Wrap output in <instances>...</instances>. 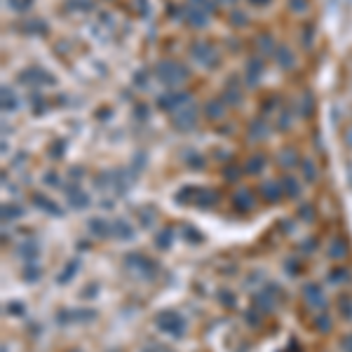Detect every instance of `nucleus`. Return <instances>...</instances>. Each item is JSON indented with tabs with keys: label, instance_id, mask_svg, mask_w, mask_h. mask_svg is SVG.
<instances>
[{
	"label": "nucleus",
	"instance_id": "obj_25",
	"mask_svg": "<svg viewBox=\"0 0 352 352\" xmlns=\"http://www.w3.org/2000/svg\"><path fill=\"white\" fill-rule=\"evenodd\" d=\"M204 110H207V118H209V120H218V118H223V113H226V104L214 99V101L207 104V108Z\"/></svg>",
	"mask_w": 352,
	"mask_h": 352
},
{
	"label": "nucleus",
	"instance_id": "obj_33",
	"mask_svg": "<svg viewBox=\"0 0 352 352\" xmlns=\"http://www.w3.org/2000/svg\"><path fill=\"white\" fill-rule=\"evenodd\" d=\"M315 326H317V331H322V334L331 331V317H329V315H317V317H315Z\"/></svg>",
	"mask_w": 352,
	"mask_h": 352
},
{
	"label": "nucleus",
	"instance_id": "obj_30",
	"mask_svg": "<svg viewBox=\"0 0 352 352\" xmlns=\"http://www.w3.org/2000/svg\"><path fill=\"white\" fill-rule=\"evenodd\" d=\"M2 108L5 110H14L17 108V96L10 87H2Z\"/></svg>",
	"mask_w": 352,
	"mask_h": 352
},
{
	"label": "nucleus",
	"instance_id": "obj_37",
	"mask_svg": "<svg viewBox=\"0 0 352 352\" xmlns=\"http://www.w3.org/2000/svg\"><path fill=\"white\" fill-rule=\"evenodd\" d=\"M2 214H5V218H19L21 216V207H17V204H5V207H2Z\"/></svg>",
	"mask_w": 352,
	"mask_h": 352
},
{
	"label": "nucleus",
	"instance_id": "obj_40",
	"mask_svg": "<svg viewBox=\"0 0 352 352\" xmlns=\"http://www.w3.org/2000/svg\"><path fill=\"white\" fill-rule=\"evenodd\" d=\"M24 280H26V282H38V280H40V270H38V268H33V265H31V268H26V272H24Z\"/></svg>",
	"mask_w": 352,
	"mask_h": 352
},
{
	"label": "nucleus",
	"instance_id": "obj_14",
	"mask_svg": "<svg viewBox=\"0 0 352 352\" xmlns=\"http://www.w3.org/2000/svg\"><path fill=\"white\" fill-rule=\"evenodd\" d=\"M33 204H35L38 209H42V211L52 214V216H61V214H64V211H61V207H59L54 200L45 197V195H40V193H35V195H33Z\"/></svg>",
	"mask_w": 352,
	"mask_h": 352
},
{
	"label": "nucleus",
	"instance_id": "obj_29",
	"mask_svg": "<svg viewBox=\"0 0 352 352\" xmlns=\"http://www.w3.org/2000/svg\"><path fill=\"white\" fill-rule=\"evenodd\" d=\"M172 237H174V235H172V230H169V228H164L162 232H158V235H155V246H160V249H169V246H172Z\"/></svg>",
	"mask_w": 352,
	"mask_h": 352
},
{
	"label": "nucleus",
	"instance_id": "obj_19",
	"mask_svg": "<svg viewBox=\"0 0 352 352\" xmlns=\"http://www.w3.org/2000/svg\"><path fill=\"white\" fill-rule=\"evenodd\" d=\"M261 78H263V64H261L258 59H251V61L246 64V85L254 87V85H258Z\"/></svg>",
	"mask_w": 352,
	"mask_h": 352
},
{
	"label": "nucleus",
	"instance_id": "obj_12",
	"mask_svg": "<svg viewBox=\"0 0 352 352\" xmlns=\"http://www.w3.org/2000/svg\"><path fill=\"white\" fill-rule=\"evenodd\" d=\"M261 195H263L265 202H280L282 195H284L282 183H280V181H265V183L261 186Z\"/></svg>",
	"mask_w": 352,
	"mask_h": 352
},
{
	"label": "nucleus",
	"instance_id": "obj_43",
	"mask_svg": "<svg viewBox=\"0 0 352 352\" xmlns=\"http://www.w3.org/2000/svg\"><path fill=\"white\" fill-rule=\"evenodd\" d=\"M289 7L294 12H305L308 10V0H289Z\"/></svg>",
	"mask_w": 352,
	"mask_h": 352
},
{
	"label": "nucleus",
	"instance_id": "obj_34",
	"mask_svg": "<svg viewBox=\"0 0 352 352\" xmlns=\"http://www.w3.org/2000/svg\"><path fill=\"white\" fill-rule=\"evenodd\" d=\"M183 240H188L190 244H197V242H202V235H200V230H195V228H190V226H186L183 228Z\"/></svg>",
	"mask_w": 352,
	"mask_h": 352
},
{
	"label": "nucleus",
	"instance_id": "obj_6",
	"mask_svg": "<svg viewBox=\"0 0 352 352\" xmlns=\"http://www.w3.org/2000/svg\"><path fill=\"white\" fill-rule=\"evenodd\" d=\"M19 80L24 82V85H54V75H50V73H45L42 68L38 66H31L26 70H21L19 73Z\"/></svg>",
	"mask_w": 352,
	"mask_h": 352
},
{
	"label": "nucleus",
	"instance_id": "obj_31",
	"mask_svg": "<svg viewBox=\"0 0 352 352\" xmlns=\"http://www.w3.org/2000/svg\"><path fill=\"white\" fill-rule=\"evenodd\" d=\"M300 167H303V178H305V181H310V183L317 181V167H315L312 160H303Z\"/></svg>",
	"mask_w": 352,
	"mask_h": 352
},
{
	"label": "nucleus",
	"instance_id": "obj_48",
	"mask_svg": "<svg viewBox=\"0 0 352 352\" xmlns=\"http://www.w3.org/2000/svg\"><path fill=\"white\" fill-rule=\"evenodd\" d=\"M7 312H12V315H24L21 303H10V305H7Z\"/></svg>",
	"mask_w": 352,
	"mask_h": 352
},
{
	"label": "nucleus",
	"instance_id": "obj_10",
	"mask_svg": "<svg viewBox=\"0 0 352 352\" xmlns=\"http://www.w3.org/2000/svg\"><path fill=\"white\" fill-rule=\"evenodd\" d=\"M186 24H188L190 28H204L209 24V12L188 5V7H186Z\"/></svg>",
	"mask_w": 352,
	"mask_h": 352
},
{
	"label": "nucleus",
	"instance_id": "obj_35",
	"mask_svg": "<svg viewBox=\"0 0 352 352\" xmlns=\"http://www.w3.org/2000/svg\"><path fill=\"white\" fill-rule=\"evenodd\" d=\"M218 300L223 303V308H235V303H237V298L232 296L230 291H218Z\"/></svg>",
	"mask_w": 352,
	"mask_h": 352
},
{
	"label": "nucleus",
	"instance_id": "obj_27",
	"mask_svg": "<svg viewBox=\"0 0 352 352\" xmlns=\"http://www.w3.org/2000/svg\"><path fill=\"white\" fill-rule=\"evenodd\" d=\"M263 169H265V158H263V155L249 158V162H246V172H249V174H261Z\"/></svg>",
	"mask_w": 352,
	"mask_h": 352
},
{
	"label": "nucleus",
	"instance_id": "obj_21",
	"mask_svg": "<svg viewBox=\"0 0 352 352\" xmlns=\"http://www.w3.org/2000/svg\"><path fill=\"white\" fill-rule=\"evenodd\" d=\"M89 230L94 232L96 237H110V232H113V223H106L104 218H92L89 221Z\"/></svg>",
	"mask_w": 352,
	"mask_h": 352
},
{
	"label": "nucleus",
	"instance_id": "obj_47",
	"mask_svg": "<svg viewBox=\"0 0 352 352\" xmlns=\"http://www.w3.org/2000/svg\"><path fill=\"white\" fill-rule=\"evenodd\" d=\"M300 218L303 221H312L315 218V209L312 207H300Z\"/></svg>",
	"mask_w": 352,
	"mask_h": 352
},
{
	"label": "nucleus",
	"instance_id": "obj_3",
	"mask_svg": "<svg viewBox=\"0 0 352 352\" xmlns=\"http://www.w3.org/2000/svg\"><path fill=\"white\" fill-rule=\"evenodd\" d=\"M190 56H193L197 64H202L204 68L218 66V54L209 42H195V45L190 47Z\"/></svg>",
	"mask_w": 352,
	"mask_h": 352
},
{
	"label": "nucleus",
	"instance_id": "obj_17",
	"mask_svg": "<svg viewBox=\"0 0 352 352\" xmlns=\"http://www.w3.org/2000/svg\"><path fill=\"white\" fill-rule=\"evenodd\" d=\"M232 207L237 209V211H251L254 209V195L249 193V190H240L235 197H232Z\"/></svg>",
	"mask_w": 352,
	"mask_h": 352
},
{
	"label": "nucleus",
	"instance_id": "obj_46",
	"mask_svg": "<svg viewBox=\"0 0 352 352\" xmlns=\"http://www.w3.org/2000/svg\"><path fill=\"white\" fill-rule=\"evenodd\" d=\"M223 174H226V181H237L240 178V169L237 167H228Z\"/></svg>",
	"mask_w": 352,
	"mask_h": 352
},
{
	"label": "nucleus",
	"instance_id": "obj_20",
	"mask_svg": "<svg viewBox=\"0 0 352 352\" xmlns=\"http://www.w3.org/2000/svg\"><path fill=\"white\" fill-rule=\"evenodd\" d=\"M329 256L334 258V261H340V258L348 256V242L343 240V237H334L331 244H329Z\"/></svg>",
	"mask_w": 352,
	"mask_h": 352
},
{
	"label": "nucleus",
	"instance_id": "obj_24",
	"mask_svg": "<svg viewBox=\"0 0 352 352\" xmlns=\"http://www.w3.org/2000/svg\"><path fill=\"white\" fill-rule=\"evenodd\" d=\"M280 183H282V190H284L286 197H298L300 195V183L296 181V176H282Z\"/></svg>",
	"mask_w": 352,
	"mask_h": 352
},
{
	"label": "nucleus",
	"instance_id": "obj_8",
	"mask_svg": "<svg viewBox=\"0 0 352 352\" xmlns=\"http://www.w3.org/2000/svg\"><path fill=\"white\" fill-rule=\"evenodd\" d=\"M303 298H305V303H308L310 308H315V310H324L326 308L324 291H322L317 284H305L303 286Z\"/></svg>",
	"mask_w": 352,
	"mask_h": 352
},
{
	"label": "nucleus",
	"instance_id": "obj_45",
	"mask_svg": "<svg viewBox=\"0 0 352 352\" xmlns=\"http://www.w3.org/2000/svg\"><path fill=\"white\" fill-rule=\"evenodd\" d=\"M261 50H263V52H270V54H272V50H275V47H272L270 35H261Z\"/></svg>",
	"mask_w": 352,
	"mask_h": 352
},
{
	"label": "nucleus",
	"instance_id": "obj_38",
	"mask_svg": "<svg viewBox=\"0 0 352 352\" xmlns=\"http://www.w3.org/2000/svg\"><path fill=\"white\" fill-rule=\"evenodd\" d=\"M7 2H10V7L17 10V12H26L28 7L33 5V0H7Z\"/></svg>",
	"mask_w": 352,
	"mask_h": 352
},
{
	"label": "nucleus",
	"instance_id": "obj_41",
	"mask_svg": "<svg viewBox=\"0 0 352 352\" xmlns=\"http://www.w3.org/2000/svg\"><path fill=\"white\" fill-rule=\"evenodd\" d=\"M66 150V141H56V143H52V158L54 160H61V153Z\"/></svg>",
	"mask_w": 352,
	"mask_h": 352
},
{
	"label": "nucleus",
	"instance_id": "obj_36",
	"mask_svg": "<svg viewBox=\"0 0 352 352\" xmlns=\"http://www.w3.org/2000/svg\"><path fill=\"white\" fill-rule=\"evenodd\" d=\"M340 312H343L345 319H352V298H348V296L340 298Z\"/></svg>",
	"mask_w": 352,
	"mask_h": 352
},
{
	"label": "nucleus",
	"instance_id": "obj_16",
	"mask_svg": "<svg viewBox=\"0 0 352 352\" xmlns=\"http://www.w3.org/2000/svg\"><path fill=\"white\" fill-rule=\"evenodd\" d=\"M96 319L94 310H73V312H59V322H92Z\"/></svg>",
	"mask_w": 352,
	"mask_h": 352
},
{
	"label": "nucleus",
	"instance_id": "obj_26",
	"mask_svg": "<svg viewBox=\"0 0 352 352\" xmlns=\"http://www.w3.org/2000/svg\"><path fill=\"white\" fill-rule=\"evenodd\" d=\"M78 268H80V261H70L66 268H64V272L59 275V280H56V282H59V284H66V282H70V280H73V275L78 272Z\"/></svg>",
	"mask_w": 352,
	"mask_h": 352
},
{
	"label": "nucleus",
	"instance_id": "obj_7",
	"mask_svg": "<svg viewBox=\"0 0 352 352\" xmlns=\"http://www.w3.org/2000/svg\"><path fill=\"white\" fill-rule=\"evenodd\" d=\"M188 101H190L188 92H172V94L158 96V106L162 110H178L183 106H188Z\"/></svg>",
	"mask_w": 352,
	"mask_h": 352
},
{
	"label": "nucleus",
	"instance_id": "obj_2",
	"mask_svg": "<svg viewBox=\"0 0 352 352\" xmlns=\"http://www.w3.org/2000/svg\"><path fill=\"white\" fill-rule=\"evenodd\" d=\"M155 322H158V329H162L164 334H169L174 338H181L186 334V319L176 310H162L155 317Z\"/></svg>",
	"mask_w": 352,
	"mask_h": 352
},
{
	"label": "nucleus",
	"instance_id": "obj_42",
	"mask_svg": "<svg viewBox=\"0 0 352 352\" xmlns=\"http://www.w3.org/2000/svg\"><path fill=\"white\" fill-rule=\"evenodd\" d=\"M312 35H315V28L308 24V26L303 28V47H310L312 45Z\"/></svg>",
	"mask_w": 352,
	"mask_h": 352
},
{
	"label": "nucleus",
	"instance_id": "obj_1",
	"mask_svg": "<svg viewBox=\"0 0 352 352\" xmlns=\"http://www.w3.org/2000/svg\"><path fill=\"white\" fill-rule=\"evenodd\" d=\"M155 75H158V80L167 85V87H176V85H181L183 80H188L190 70L183 64H176V61H160L158 66H155Z\"/></svg>",
	"mask_w": 352,
	"mask_h": 352
},
{
	"label": "nucleus",
	"instance_id": "obj_13",
	"mask_svg": "<svg viewBox=\"0 0 352 352\" xmlns=\"http://www.w3.org/2000/svg\"><path fill=\"white\" fill-rule=\"evenodd\" d=\"M221 101H223L226 106H237V104L242 101V89H240L237 80H228L226 89H223V96H221Z\"/></svg>",
	"mask_w": 352,
	"mask_h": 352
},
{
	"label": "nucleus",
	"instance_id": "obj_28",
	"mask_svg": "<svg viewBox=\"0 0 352 352\" xmlns=\"http://www.w3.org/2000/svg\"><path fill=\"white\" fill-rule=\"evenodd\" d=\"M348 277H350L348 268H336V270H331L329 275H326V280H329L331 284H340V282H348Z\"/></svg>",
	"mask_w": 352,
	"mask_h": 352
},
{
	"label": "nucleus",
	"instance_id": "obj_15",
	"mask_svg": "<svg viewBox=\"0 0 352 352\" xmlns=\"http://www.w3.org/2000/svg\"><path fill=\"white\" fill-rule=\"evenodd\" d=\"M66 197H68V202L73 204L75 209H85V207L89 204V197H87V193H82L78 186H70V183L66 186Z\"/></svg>",
	"mask_w": 352,
	"mask_h": 352
},
{
	"label": "nucleus",
	"instance_id": "obj_32",
	"mask_svg": "<svg viewBox=\"0 0 352 352\" xmlns=\"http://www.w3.org/2000/svg\"><path fill=\"white\" fill-rule=\"evenodd\" d=\"M296 158H298V155L294 153V150L286 148V150H282V153H280V164H282V167H294V164L298 162Z\"/></svg>",
	"mask_w": 352,
	"mask_h": 352
},
{
	"label": "nucleus",
	"instance_id": "obj_49",
	"mask_svg": "<svg viewBox=\"0 0 352 352\" xmlns=\"http://www.w3.org/2000/svg\"><path fill=\"white\" fill-rule=\"evenodd\" d=\"M246 322H249V324H258V322H261V315H256V312H246Z\"/></svg>",
	"mask_w": 352,
	"mask_h": 352
},
{
	"label": "nucleus",
	"instance_id": "obj_44",
	"mask_svg": "<svg viewBox=\"0 0 352 352\" xmlns=\"http://www.w3.org/2000/svg\"><path fill=\"white\" fill-rule=\"evenodd\" d=\"M141 352H174V350H169L167 345H158V343H150V345H146Z\"/></svg>",
	"mask_w": 352,
	"mask_h": 352
},
{
	"label": "nucleus",
	"instance_id": "obj_39",
	"mask_svg": "<svg viewBox=\"0 0 352 352\" xmlns=\"http://www.w3.org/2000/svg\"><path fill=\"white\" fill-rule=\"evenodd\" d=\"M190 5H193V7H200V10H207L209 14L214 12V5H211V0H190Z\"/></svg>",
	"mask_w": 352,
	"mask_h": 352
},
{
	"label": "nucleus",
	"instance_id": "obj_5",
	"mask_svg": "<svg viewBox=\"0 0 352 352\" xmlns=\"http://www.w3.org/2000/svg\"><path fill=\"white\" fill-rule=\"evenodd\" d=\"M277 289H280L277 284H268L265 289L256 291V294H254V308L261 310L263 315L275 310V294H277Z\"/></svg>",
	"mask_w": 352,
	"mask_h": 352
},
{
	"label": "nucleus",
	"instance_id": "obj_11",
	"mask_svg": "<svg viewBox=\"0 0 352 352\" xmlns=\"http://www.w3.org/2000/svg\"><path fill=\"white\" fill-rule=\"evenodd\" d=\"M218 200V193L211 188H197V193H195V200H193V204L195 207H200V209H209V207H214Z\"/></svg>",
	"mask_w": 352,
	"mask_h": 352
},
{
	"label": "nucleus",
	"instance_id": "obj_18",
	"mask_svg": "<svg viewBox=\"0 0 352 352\" xmlns=\"http://www.w3.org/2000/svg\"><path fill=\"white\" fill-rule=\"evenodd\" d=\"M275 59H277V64L284 68V70L294 68V64H296V56H294V52H291L286 45H280V47L275 50Z\"/></svg>",
	"mask_w": 352,
	"mask_h": 352
},
{
	"label": "nucleus",
	"instance_id": "obj_22",
	"mask_svg": "<svg viewBox=\"0 0 352 352\" xmlns=\"http://www.w3.org/2000/svg\"><path fill=\"white\" fill-rule=\"evenodd\" d=\"M113 232H115L118 240H134L132 226H129L127 221H122V218H115V221H113Z\"/></svg>",
	"mask_w": 352,
	"mask_h": 352
},
{
	"label": "nucleus",
	"instance_id": "obj_4",
	"mask_svg": "<svg viewBox=\"0 0 352 352\" xmlns=\"http://www.w3.org/2000/svg\"><path fill=\"white\" fill-rule=\"evenodd\" d=\"M124 263L132 268V270H136V272H141L143 277H155L158 275V263L153 261V258H148V256H143V254H129V256L124 258Z\"/></svg>",
	"mask_w": 352,
	"mask_h": 352
},
{
	"label": "nucleus",
	"instance_id": "obj_9",
	"mask_svg": "<svg viewBox=\"0 0 352 352\" xmlns=\"http://www.w3.org/2000/svg\"><path fill=\"white\" fill-rule=\"evenodd\" d=\"M195 122H197V110L193 108V106H183V108L176 110L174 115V127H178V129H193L195 127Z\"/></svg>",
	"mask_w": 352,
	"mask_h": 352
},
{
	"label": "nucleus",
	"instance_id": "obj_23",
	"mask_svg": "<svg viewBox=\"0 0 352 352\" xmlns=\"http://www.w3.org/2000/svg\"><path fill=\"white\" fill-rule=\"evenodd\" d=\"M268 136V122L265 120H254L249 124V139L251 141H263Z\"/></svg>",
	"mask_w": 352,
	"mask_h": 352
},
{
	"label": "nucleus",
	"instance_id": "obj_50",
	"mask_svg": "<svg viewBox=\"0 0 352 352\" xmlns=\"http://www.w3.org/2000/svg\"><path fill=\"white\" fill-rule=\"evenodd\" d=\"M251 2H254V5H265L268 0H251Z\"/></svg>",
	"mask_w": 352,
	"mask_h": 352
}]
</instances>
